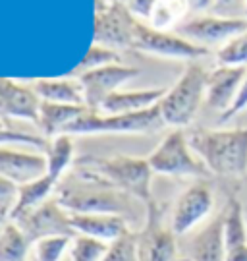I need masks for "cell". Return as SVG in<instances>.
Segmentation results:
<instances>
[{
  "label": "cell",
  "mask_w": 247,
  "mask_h": 261,
  "mask_svg": "<svg viewBox=\"0 0 247 261\" xmlns=\"http://www.w3.org/2000/svg\"><path fill=\"white\" fill-rule=\"evenodd\" d=\"M187 141L209 172L218 176H241L247 172V128L195 130Z\"/></svg>",
  "instance_id": "1"
},
{
  "label": "cell",
  "mask_w": 247,
  "mask_h": 261,
  "mask_svg": "<svg viewBox=\"0 0 247 261\" xmlns=\"http://www.w3.org/2000/svg\"><path fill=\"white\" fill-rule=\"evenodd\" d=\"M131 196L120 192L110 182L87 168H81L79 176H73L60 188L58 203L68 213H108L122 215L128 211Z\"/></svg>",
  "instance_id": "2"
},
{
  "label": "cell",
  "mask_w": 247,
  "mask_h": 261,
  "mask_svg": "<svg viewBox=\"0 0 247 261\" xmlns=\"http://www.w3.org/2000/svg\"><path fill=\"white\" fill-rule=\"evenodd\" d=\"M83 168L99 174L114 188H118L120 192L128 194L138 201H143L145 205L153 203L151 196L153 168L147 159L124 157V155L112 159H87L83 161Z\"/></svg>",
  "instance_id": "3"
},
{
  "label": "cell",
  "mask_w": 247,
  "mask_h": 261,
  "mask_svg": "<svg viewBox=\"0 0 247 261\" xmlns=\"http://www.w3.org/2000/svg\"><path fill=\"white\" fill-rule=\"evenodd\" d=\"M207 75L209 74L203 70V66L191 62L174 87L166 89L164 97L158 103L164 124L182 130L195 118L207 95Z\"/></svg>",
  "instance_id": "4"
},
{
  "label": "cell",
  "mask_w": 247,
  "mask_h": 261,
  "mask_svg": "<svg viewBox=\"0 0 247 261\" xmlns=\"http://www.w3.org/2000/svg\"><path fill=\"white\" fill-rule=\"evenodd\" d=\"M166 126L158 105L129 114H101V112L89 111L72 122L64 134H143V132H155Z\"/></svg>",
  "instance_id": "5"
},
{
  "label": "cell",
  "mask_w": 247,
  "mask_h": 261,
  "mask_svg": "<svg viewBox=\"0 0 247 261\" xmlns=\"http://www.w3.org/2000/svg\"><path fill=\"white\" fill-rule=\"evenodd\" d=\"M149 165L153 172L168 174V176H207L209 168L193 153L189 141L182 130H174L158 143L149 157Z\"/></svg>",
  "instance_id": "6"
},
{
  "label": "cell",
  "mask_w": 247,
  "mask_h": 261,
  "mask_svg": "<svg viewBox=\"0 0 247 261\" xmlns=\"http://www.w3.org/2000/svg\"><path fill=\"white\" fill-rule=\"evenodd\" d=\"M131 48L151 53V55L168 56V58H183V60H197V58L207 56L209 53L207 47L195 45L178 33L158 31V29L139 23V21H135V25H133Z\"/></svg>",
  "instance_id": "7"
},
{
  "label": "cell",
  "mask_w": 247,
  "mask_h": 261,
  "mask_svg": "<svg viewBox=\"0 0 247 261\" xmlns=\"http://www.w3.org/2000/svg\"><path fill=\"white\" fill-rule=\"evenodd\" d=\"M247 31L245 18H216V16H203L183 21L176 28V33L195 45H214V43H228L230 39Z\"/></svg>",
  "instance_id": "8"
},
{
  "label": "cell",
  "mask_w": 247,
  "mask_h": 261,
  "mask_svg": "<svg viewBox=\"0 0 247 261\" xmlns=\"http://www.w3.org/2000/svg\"><path fill=\"white\" fill-rule=\"evenodd\" d=\"M138 74V68H129V66L122 64H108L97 68V70H89L85 74H79V82H81L83 95H85V105L91 111L97 112L101 109V105L104 103V99H108L112 93H116L120 85H124Z\"/></svg>",
  "instance_id": "9"
},
{
  "label": "cell",
  "mask_w": 247,
  "mask_h": 261,
  "mask_svg": "<svg viewBox=\"0 0 247 261\" xmlns=\"http://www.w3.org/2000/svg\"><path fill=\"white\" fill-rule=\"evenodd\" d=\"M133 25L135 19L131 18V12L120 2H114L104 10H97L93 45H102L108 48H131Z\"/></svg>",
  "instance_id": "10"
},
{
  "label": "cell",
  "mask_w": 247,
  "mask_h": 261,
  "mask_svg": "<svg viewBox=\"0 0 247 261\" xmlns=\"http://www.w3.org/2000/svg\"><path fill=\"white\" fill-rule=\"evenodd\" d=\"M12 223H16L25 232L29 242L45 236H75L70 224V213L56 199H48L35 211Z\"/></svg>",
  "instance_id": "11"
},
{
  "label": "cell",
  "mask_w": 247,
  "mask_h": 261,
  "mask_svg": "<svg viewBox=\"0 0 247 261\" xmlns=\"http://www.w3.org/2000/svg\"><path fill=\"white\" fill-rule=\"evenodd\" d=\"M139 261H174L176 234L160 223L155 201L147 205L145 228L138 234Z\"/></svg>",
  "instance_id": "12"
},
{
  "label": "cell",
  "mask_w": 247,
  "mask_h": 261,
  "mask_svg": "<svg viewBox=\"0 0 247 261\" xmlns=\"http://www.w3.org/2000/svg\"><path fill=\"white\" fill-rule=\"evenodd\" d=\"M212 203H214V197L207 184L199 182L189 186L178 197L172 209V223H170L172 232L176 236L187 234L209 217V213L212 211Z\"/></svg>",
  "instance_id": "13"
},
{
  "label": "cell",
  "mask_w": 247,
  "mask_h": 261,
  "mask_svg": "<svg viewBox=\"0 0 247 261\" xmlns=\"http://www.w3.org/2000/svg\"><path fill=\"white\" fill-rule=\"evenodd\" d=\"M41 99L31 85L16 84L10 77H0V120L19 118V120L39 122Z\"/></svg>",
  "instance_id": "14"
},
{
  "label": "cell",
  "mask_w": 247,
  "mask_h": 261,
  "mask_svg": "<svg viewBox=\"0 0 247 261\" xmlns=\"http://www.w3.org/2000/svg\"><path fill=\"white\" fill-rule=\"evenodd\" d=\"M247 75L245 66H218L207 75L205 101L214 111L226 112L232 107Z\"/></svg>",
  "instance_id": "15"
},
{
  "label": "cell",
  "mask_w": 247,
  "mask_h": 261,
  "mask_svg": "<svg viewBox=\"0 0 247 261\" xmlns=\"http://www.w3.org/2000/svg\"><path fill=\"white\" fill-rule=\"evenodd\" d=\"M0 174L16 186L29 184L46 174V157L41 153H25L0 145Z\"/></svg>",
  "instance_id": "16"
},
{
  "label": "cell",
  "mask_w": 247,
  "mask_h": 261,
  "mask_svg": "<svg viewBox=\"0 0 247 261\" xmlns=\"http://www.w3.org/2000/svg\"><path fill=\"white\" fill-rule=\"evenodd\" d=\"M73 232L91 236L102 242H114L122 234L129 232L128 221L122 215L108 213H70Z\"/></svg>",
  "instance_id": "17"
},
{
  "label": "cell",
  "mask_w": 247,
  "mask_h": 261,
  "mask_svg": "<svg viewBox=\"0 0 247 261\" xmlns=\"http://www.w3.org/2000/svg\"><path fill=\"white\" fill-rule=\"evenodd\" d=\"M224 215H220L193 236L189 244V261H224Z\"/></svg>",
  "instance_id": "18"
},
{
  "label": "cell",
  "mask_w": 247,
  "mask_h": 261,
  "mask_svg": "<svg viewBox=\"0 0 247 261\" xmlns=\"http://www.w3.org/2000/svg\"><path fill=\"white\" fill-rule=\"evenodd\" d=\"M33 91L45 103L58 105H85V95L79 77H54V80H35ZM87 107V105H85Z\"/></svg>",
  "instance_id": "19"
},
{
  "label": "cell",
  "mask_w": 247,
  "mask_h": 261,
  "mask_svg": "<svg viewBox=\"0 0 247 261\" xmlns=\"http://www.w3.org/2000/svg\"><path fill=\"white\" fill-rule=\"evenodd\" d=\"M166 89H141V91H116L108 99H104L101 109L97 112L101 114H129L151 109L160 103Z\"/></svg>",
  "instance_id": "20"
},
{
  "label": "cell",
  "mask_w": 247,
  "mask_h": 261,
  "mask_svg": "<svg viewBox=\"0 0 247 261\" xmlns=\"http://www.w3.org/2000/svg\"><path fill=\"white\" fill-rule=\"evenodd\" d=\"M54 186L56 182L48 174L37 178L29 184L18 186V196H16V201H14L8 215L10 221H18L31 211H35L37 207H41L45 201H48L50 194L54 192Z\"/></svg>",
  "instance_id": "21"
},
{
  "label": "cell",
  "mask_w": 247,
  "mask_h": 261,
  "mask_svg": "<svg viewBox=\"0 0 247 261\" xmlns=\"http://www.w3.org/2000/svg\"><path fill=\"white\" fill-rule=\"evenodd\" d=\"M87 111H89V107H85V105H58L43 101L37 126L45 132L46 136L56 138V136H62L66 128L79 116H83Z\"/></svg>",
  "instance_id": "22"
},
{
  "label": "cell",
  "mask_w": 247,
  "mask_h": 261,
  "mask_svg": "<svg viewBox=\"0 0 247 261\" xmlns=\"http://www.w3.org/2000/svg\"><path fill=\"white\" fill-rule=\"evenodd\" d=\"M31 242L16 223H8L0 230V261H28Z\"/></svg>",
  "instance_id": "23"
},
{
  "label": "cell",
  "mask_w": 247,
  "mask_h": 261,
  "mask_svg": "<svg viewBox=\"0 0 247 261\" xmlns=\"http://www.w3.org/2000/svg\"><path fill=\"white\" fill-rule=\"evenodd\" d=\"M72 155L73 143L68 134L56 136L48 143V149H46V174L52 178L54 182H58L62 178V174H64L66 168L70 167Z\"/></svg>",
  "instance_id": "24"
},
{
  "label": "cell",
  "mask_w": 247,
  "mask_h": 261,
  "mask_svg": "<svg viewBox=\"0 0 247 261\" xmlns=\"http://www.w3.org/2000/svg\"><path fill=\"white\" fill-rule=\"evenodd\" d=\"M73 236H45L31 242L28 261H60L70 250Z\"/></svg>",
  "instance_id": "25"
},
{
  "label": "cell",
  "mask_w": 247,
  "mask_h": 261,
  "mask_svg": "<svg viewBox=\"0 0 247 261\" xmlns=\"http://www.w3.org/2000/svg\"><path fill=\"white\" fill-rule=\"evenodd\" d=\"M224 215V244L226 250L247 244V224L243 219V209L238 201H232Z\"/></svg>",
  "instance_id": "26"
},
{
  "label": "cell",
  "mask_w": 247,
  "mask_h": 261,
  "mask_svg": "<svg viewBox=\"0 0 247 261\" xmlns=\"http://www.w3.org/2000/svg\"><path fill=\"white\" fill-rule=\"evenodd\" d=\"M189 6L185 4V0H156L153 14H151V28L158 31H166L172 25H176L180 19L185 16V12Z\"/></svg>",
  "instance_id": "27"
},
{
  "label": "cell",
  "mask_w": 247,
  "mask_h": 261,
  "mask_svg": "<svg viewBox=\"0 0 247 261\" xmlns=\"http://www.w3.org/2000/svg\"><path fill=\"white\" fill-rule=\"evenodd\" d=\"M108 242L75 234L70 244V255H72V261H102V257L108 252Z\"/></svg>",
  "instance_id": "28"
},
{
  "label": "cell",
  "mask_w": 247,
  "mask_h": 261,
  "mask_svg": "<svg viewBox=\"0 0 247 261\" xmlns=\"http://www.w3.org/2000/svg\"><path fill=\"white\" fill-rule=\"evenodd\" d=\"M218 66H245L247 68V31L230 39L216 53Z\"/></svg>",
  "instance_id": "29"
},
{
  "label": "cell",
  "mask_w": 247,
  "mask_h": 261,
  "mask_svg": "<svg viewBox=\"0 0 247 261\" xmlns=\"http://www.w3.org/2000/svg\"><path fill=\"white\" fill-rule=\"evenodd\" d=\"M102 261H139L138 253V234L126 232L114 242H110L108 252L102 257Z\"/></svg>",
  "instance_id": "30"
},
{
  "label": "cell",
  "mask_w": 247,
  "mask_h": 261,
  "mask_svg": "<svg viewBox=\"0 0 247 261\" xmlns=\"http://www.w3.org/2000/svg\"><path fill=\"white\" fill-rule=\"evenodd\" d=\"M120 56L114 48L102 47V45H91V48L87 50V55L83 58L79 66L75 68V74H85L89 70H97V68H102V66L108 64H118Z\"/></svg>",
  "instance_id": "31"
},
{
  "label": "cell",
  "mask_w": 247,
  "mask_h": 261,
  "mask_svg": "<svg viewBox=\"0 0 247 261\" xmlns=\"http://www.w3.org/2000/svg\"><path fill=\"white\" fill-rule=\"evenodd\" d=\"M8 143H25V145H33L37 149H48L45 140H41L37 136L23 134V132L8 130L4 126V120H0V145H8Z\"/></svg>",
  "instance_id": "32"
},
{
  "label": "cell",
  "mask_w": 247,
  "mask_h": 261,
  "mask_svg": "<svg viewBox=\"0 0 247 261\" xmlns=\"http://www.w3.org/2000/svg\"><path fill=\"white\" fill-rule=\"evenodd\" d=\"M243 109H247V75H245V80H243V84H241V87H239V91H238V95H236V99H234L232 107H230L226 112L220 114L218 122L232 120V118H234L236 114H239Z\"/></svg>",
  "instance_id": "33"
},
{
  "label": "cell",
  "mask_w": 247,
  "mask_h": 261,
  "mask_svg": "<svg viewBox=\"0 0 247 261\" xmlns=\"http://www.w3.org/2000/svg\"><path fill=\"white\" fill-rule=\"evenodd\" d=\"M16 196H18V186L0 174V207H4L8 215L14 201H16Z\"/></svg>",
  "instance_id": "34"
},
{
  "label": "cell",
  "mask_w": 247,
  "mask_h": 261,
  "mask_svg": "<svg viewBox=\"0 0 247 261\" xmlns=\"http://www.w3.org/2000/svg\"><path fill=\"white\" fill-rule=\"evenodd\" d=\"M156 0H128L126 2V8L131 12V14H135L139 18H151V14H153V8H155Z\"/></svg>",
  "instance_id": "35"
},
{
  "label": "cell",
  "mask_w": 247,
  "mask_h": 261,
  "mask_svg": "<svg viewBox=\"0 0 247 261\" xmlns=\"http://www.w3.org/2000/svg\"><path fill=\"white\" fill-rule=\"evenodd\" d=\"M224 261H247V244L226 250V257H224Z\"/></svg>",
  "instance_id": "36"
},
{
  "label": "cell",
  "mask_w": 247,
  "mask_h": 261,
  "mask_svg": "<svg viewBox=\"0 0 247 261\" xmlns=\"http://www.w3.org/2000/svg\"><path fill=\"white\" fill-rule=\"evenodd\" d=\"M214 0H185V4L189 6V10H195V12H201V10H207L211 6Z\"/></svg>",
  "instance_id": "37"
},
{
  "label": "cell",
  "mask_w": 247,
  "mask_h": 261,
  "mask_svg": "<svg viewBox=\"0 0 247 261\" xmlns=\"http://www.w3.org/2000/svg\"><path fill=\"white\" fill-rule=\"evenodd\" d=\"M10 217H8V211L4 209V207H0V230H2V226L8 223Z\"/></svg>",
  "instance_id": "38"
},
{
  "label": "cell",
  "mask_w": 247,
  "mask_h": 261,
  "mask_svg": "<svg viewBox=\"0 0 247 261\" xmlns=\"http://www.w3.org/2000/svg\"><path fill=\"white\" fill-rule=\"evenodd\" d=\"M230 2H232V0H214V4H216V6H228Z\"/></svg>",
  "instance_id": "39"
},
{
  "label": "cell",
  "mask_w": 247,
  "mask_h": 261,
  "mask_svg": "<svg viewBox=\"0 0 247 261\" xmlns=\"http://www.w3.org/2000/svg\"><path fill=\"white\" fill-rule=\"evenodd\" d=\"M116 2H120V4H126V2H128V0H116Z\"/></svg>",
  "instance_id": "40"
},
{
  "label": "cell",
  "mask_w": 247,
  "mask_h": 261,
  "mask_svg": "<svg viewBox=\"0 0 247 261\" xmlns=\"http://www.w3.org/2000/svg\"><path fill=\"white\" fill-rule=\"evenodd\" d=\"M245 19H247V0H245Z\"/></svg>",
  "instance_id": "41"
}]
</instances>
